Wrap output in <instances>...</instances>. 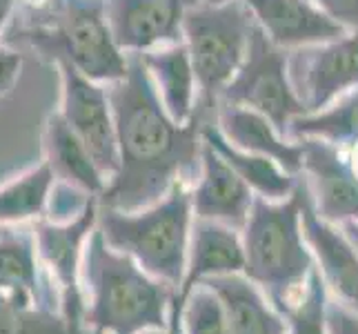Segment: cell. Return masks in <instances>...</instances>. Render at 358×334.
<instances>
[{
    "label": "cell",
    "mask_w": 358,
    "mask_h": 334,
    "mask_svg": "<svg viewBox=\"0 0 358 334\" xmlns=\"http://www.w3.org/2000/svg\"><path fill=\"white\" fill-rule=\"evenodd\" d=\"M107 94L116 125L118 169L98 203L134 212L163 199L178 181L189 183V174L201 165V130L212 120L199 109L189 123L171 118L141 54H127L125 76L109 83Z\"/></svg>",
    "instance_id": "1"
},
{
    "label": "cell",
    "mask_w": 358,
    "mask_h": 334,
    "mask_svg": "<svg viewBox=\"0 0 358 334\" xmlns=\"http://www.w3.org/2000/svg\"><path fill=\"white\" fill-rule=\"evenodd\" d=\"M80 267L90 288L85 321L98 334L167 328L171 286L150 277L131 256L112 250L98 228L85 243Z\"/></svg>",
    "instance_id": "2"
},
{
    "label": "cell",
    "mask_w": 358,
    "mask_h": 334,
    "mask_svg": "<svg viewBox=\"0 0 358 334\" xmlns=\"http://www.w3.org/2000/svg\"><path fill=\"white\" fill-rule=\"evenodd\" d=\"M305 190L307 181H296L294 192L282 201L254 196L243 225L245 277L265 288L282 312L296 303L294 294L314 270V258L301 228Z\"/></svg>",
    "instance_id": "3"
},
{
    "label": "cell",
    "mask_w": 358,
    "mask_h": 334,
    "mask_svg": "<svg viewBox=\"0 0 358 334\" xmlns=\"http://www.w3.org/2000/svg\"><path fill=\"white\" fill-rule=\"evenodd\" d=\"M192 216L189 188L178 181L163 199L134 212L98 203L96 228L112 250L131 256L150 277L178 288L187 267Z\"/></svg>",
    "instance_id": "4"
},
{
    "label": "cell",
    "mask_w": 358,
    "mask_h": 334,
    "mask_svg": "<svg viewBox=\"0 0 358 334\" xmlns=\"http://www.w3.org/2000/svg\"><path fill=\"white\" fill-rule=\"evenodd\" d=\"M14 41L27 43L43 58L69 65L101 85L116 83L127 71V54L116 45L103 11V0H69L54 16L16 29Z\"/></svg>",
    "instance_id": "5"
},
{
    "label": "cell",
    "mask_w": 358,
    "mask_h": 334,
    "mask_svg": "<svg viewBox=\"0 0 358 334\" xmlns=\"http://www.w3.org/2000/svg\"><path fill=\"white\" fill-rule=\"evenodd\" d=\"M254 18L243 0L194 3L182 18V43L194 67L199 105L209 116L216 111L218 96L238 71L250 45Z\"/></svg>",
    "instance_id": "6"
},
{
    "label": "cell",
    "mask_w": 358,
    "mask_h": 334,
    "mask_svg": "<svg viewBox=\"0 0 358 334\" xmlns=\"http://www.w3.org/2000/svg\"><path fill=\"white\" fill-rule=\"evenodd\" d=\"M218 105L254 109L269 118L282 136H287V125L294 116L305 114V107L289 81V58L285 49L271 43L256 22L250 34L247 54L234 78L220 92Z\"/></svg>",
    "instance_id": "7"
},
{
    "label": "cell",
    "mask_w": 358,
    "mask_h": 334,
    "mask_svg": "<svg viewBox=\"0 0 358 334\" xmlns=\"http://www.w3.org/2000/svg\"><path fill=\"white\" fill-rule=\"evenodd\" d=\"M63 83L60 116L87 147L96 167L109 181L118 169V145L114 111L109 103L107 85L85 78L69 65H56Z\"/></svg>",
    "instance_id": "8"
},
{
    "label": "cell",
    "mask_w": 358,
    "mask_h": 334,
    "mask_svg": "<svg viewBox=\"0 0 358 334\" xmlns=\"http://www.w3.org/2000/svg\"><path fill=\"white\" fill-rule=\"evenodd\" d=\"M96 221H98V199H94L76 218H71L67 223L36 221L31 228L36 256L52 270L60 290V299H63V314L76 328L83 312L80 261H83L85 243H87L90 234L94 232Z\"/></svg>",
    "instance_id": "9"
},
{
    "label": "cell",
    "mask_w": 358,
    "mask_h": 334,
    "mask_svg": "<svg viewBox=\"0 0 358 334\" xmlns=\"http://www.w3.org/2000/svg\"><path fill=\"white\" fill-rule=\"evenodd\" d=\"M289 63V81L307 111H318L334 98L358 88V29L336 41L296 52Z\"/></svg>",
    "instance_id": "10"
},
{
    "label": "cell",
    "mask_w": 358,
    "mask_h": 334,
    "mask_svg": "<svg viewBox=\"0 0 358 334\" xmlns=\"http://www.w3.org/2000/svg\"><path fill=\"white\" fill-rule=\"evenodd\" d=\"M199 0H103L116 45L125 54H145L182 43V18Z\"/></svg>",
    "instance_id": "11"
},
{
    "label": "cell",
    "mask_w": 358,
    "mask_h": 334,
    "mask_svg": "<svg viewBox=\"0 0 358 334\" xmlns=\"http://www.w3.org/2000/svg\"><path fill=\"white\" fill-rule=\"evenodd\" d=\"M303 172L310 174V192L316 199V214L327 223L358 221V179L352 174L348 156L327 141L305 139Z\"/></svg>",
    "instance_id": "12"
},
{
    "label": "cell",
    "mask_w": 358,
    "mask_h": 334,
    "mask_svg": "<svg viewBox=\"0 0 358 334\" xmlns=\"http://www.w3.org/2000/svg\"><path fill=\"white\" fill-rule=\"evenodd\" d=\"M254 22L280 49H303L336 41L345 32L312 0H243Z\"/></svg>",
    "instance_id": "13"
},
{
    "label": "cell",
    "mask_w": 358,
    "mask_h": 334,
    "mask_svg": "<svg viewBox=\"0 0 358 334\" xmlns=\"http://www.w3.org/2000/svg\"><path fill=\"white\" fill-rule=\"evenodd\" d=\"M301 228L305 243H310L320 265L325 283L334 290L343 305L358 312V254L348 237L334 228V223H327L316 214L310 185L303 199Z\"/></svg>",
    "instance_id": "14"
},
{
    "label": "cell",
    "mask_w": 358,
    "mask_h": 334,
    "mask_svg": "<svg viewBox=\"0 0 358 334\" xmlns=\"http://www.w3.org/2000/svg\"><path fill=\"white\" fill-rule=\"evenodd\" d=\"M189 196L196 218L218 221L234 230H243L254 201L250 185L207 143H203L201 150V176L189 190Z\"/></svg>",
    "instance_id": "15"
},
{
    "label": "cell",
    "mask_w": 358,
    "mask_h": 334,
    "mask_svg": "<svg viewBox=\"0 0 358 334\" xmlns=\"http://www.w3.org/2000/svg\"><path fill=\"white\" fill-rule=\"evenodd\" d=\"M214 114L216 127L234 147L276 160L292 176L303 172V143L282 136L263 114L238 105H216Z\"/></svg>",
    "instance_id": "16"
},
{
    "label": "cell",
    "mask_w": 358,
    "mask_h": 334,
    "mask_svg": "<svg viewBox=\"0 0 358 334\" xmlns=\"http://www.w3.org/2000/svg\"><path fill=\"white\" fill-rule=\"evenodd\" d=\"M245 254L238 232L218 221L194 218L189 230L187 267L180 283V296H187L199 281L243 272Z\"/></svg>",
    "instance_id": "17"
},
{
    "label": "cell",
    "mask_w": 358,
    "mask_h": 334,
    "mask_svg": "<svg viewBox=\"0 0 358 334\" xmlns=\"http://www.w3.org/2000/svg\"><path fill=\"white\" fill-rule=\"evenodd\" d=\"M141 58L167 114L176 123H189L196 116L199 88L185 43L152 49Z\"/></svg>",
    "instance_id": "18"
},
{
    "label": "cell",
    "mask_w": 358,
    "mask_h": 334,
    "mask_svg": "<svg viewBox=\"0 0 358 334\" xmlns=\"http://www.w3.org/2000/svg\"><path fill=\"white\" fill-rule=\"evenodd\" d=\"M43 147H45V163L52 169L56 181L69 183L73 188L101 199V194L107 188V179L96 167L87 147L73 134V130L67 125V120L60 116V111L49 114L45 123Z\"/></svg>",
    "instance_id": "19"
},
{
    "label": "cell",
    "mask_w": 358,
    "mask_h": 334,
    "mask_svg": "<svg viewBox=\"0 0 358 334\" xmlns=\"http://www.w3.org/2000/svg\"><path fill=\"white\" fill-rule=\"evenodd\" d=\"M199 283L209 286L223 301L229 334H287L282 319L267 305L256 283L238 272L209 277Z\"/></svg>",
    "instance_id": "20"
},
{
    "label": "cell",
    "mask_w": 358,
    "mask_h": 334,
    "mask_svg": "<svg viewBox=\"0 0 358 334\" xmlns=\"http://www.w3.org/2000/svg\"><path fill=\"white\" fill-rule=\"evenodd\" d=\"M201 139L236 172V174L250 185V190L263 196L267 201H282L294 192L296 181L289 172L282 169L276 160L261 154L243 152L234 147L214 123H205L201 130Z\"/></svg>",
    "instance_id": "21"
},
{
    "label": "cell",
    "mask_w": 358,
    "mask_h": 334,
    "mask_svg": "<svg viewBox=\"0 0 358 334\" xmlns=\"http://www.w3.org/2000/svg\"><path fill=\"white\" fill-rule=\"evenodd\" d=\"M31 230L0 234V292L22 305H36L41 294Z\"/></svg>",
    "instance_id": "22"
},
{
    "label": "cell",
    "mask_w": 358,
    "mask_h": 334,
    "mask_svg": "<svg viewBox=\"0 0 358 334\" xmlns=\"http://www.w3.org/2000/svg\"><path fill=\"white\" fill-rule=\"evenodd\" d=\"M287 139H318L334 145L354 143L358 139V90H350L318 111L294 116L287 125Z\"/></svg>",
    "instance_id": "23"
},
{
    "label": "cell",
    "mask_w": 358,
    "mask_h": 334,
    "mask_svg": "<svg viewBox=\"0 0 358 334\" xmlns=\"http://www.w3.org/2000/svg\"><path fill=\"white\" fill-rule=\"evenodd\" d=\"M52 185L54 174L45 160L27 174L5 183L0 188V223H24L43 216Z\"/></svg>",
    "instance_id": "24"
},
{
    "label": "cell",
    "mask_w": 358,
    "mask_h": 334,
    "mask_svg": "<svg viewBox=\"0 0 358 334\" xmlns=\"http://www.w3.org/2000/svg\"><path fill=\"white\" fill-rule=\"evenodd\" d=\"M0 334H78L65 314L49 307L22 305L0 292Z\"/></svg>",
    "instance_id": "25"
},
{
    "label": "cell",
    "mask_w": 358,
    "mask_h": 334,
    "mask_svg": "<svg viewBox=\"0 0 358 334\" xmlns=\"http://www.w3.org/2000/svg\"><path fill=\"white\" fill-rule=\"evenodd\" d=\"M182 332L185 334H229L227 314L218 294L205 286L196 283L185 296L182 303Z\"/></svg>",
    "instance_id": "26"
},
{
    "label": "cell",
    "mask_w": 358,
    "mask_h": 334,
    "mask_svg": "<svg viewBox=\"0 0 358 334\" xmlns=\"http://www.w3.org/2000/svg\"><path fill=\"white\" fill-rule=\"evenodd\" d=\"M292 323V334H325V288L320 272L314 267L307 279L303 296L289 310H285Z\"/></svg>",
    "instance_id": "27"
},
{
    "label": "cell",
    "mask_w": 358,
    "mask_h": 334,
    "mask_svg": "<svg viewBox=\"0 0 358 334\" xmlns=\"http://www.w3.org/2000/svg\"><path fill=\"white\" fill-rule=\"evenodd\" d=\"M312 3L345 32L358 29V0H312Z\"/></svg>",
    "instance_id": "28"
},
{
    "label": "cell",
    "mask_w": 358,
    "mask_h": 334,
    "mask_svg": "<svg viewBox=\"0 0 358 334\" xmlns=\"http://www.w3.org/2000/svg\"><path fill=\"white\" fill-rule=\"evenodd\" d=\"M22 56L18 49L0 43V96L7 94L20 76Z\"/></svg>",
    "instance_id": "29"
},
{
    "label": "cell",
    "mask_w": 358,
    "mask_h": 334,
    "mask_svg": "<svg viewBox=\"0 0 358 334\" xmlns=\"http://www.w3.org/2000/svg\"><path fill=\"white\" fill-rule=\"evenodd\" d=\"M325 328L329 334H358V316L345 307L329 305L325 310Z\"/></svg>",
    "instance_id": "30"
},
{
    "label": "cell",
    "mask_w": 358,
    "mask_h": 334,
    "mask_svg": "<svg viewBox=\"0 0 358 334\" xmlns=\"http://www.w3.org/2000/svg\"><path fill=\"white\" fill-rule=\"evenodd\" d=\"M182 303H185V296H180L178 292L171 296L165 334H185L182 332Z\"/></svg>",
    "instance_id": "31"
},
{
    "label": "cell",
    "mask_w": 358,
    "mask_h": 334,
    "mask_svg": "<svg viewBox=\"0 0 358 334\" xmlns=\"http://www.w3.org/2000/svg\"><path fill=\"white\" fill-rule=\"evenodd\" d=\"M16 7H18V0H0V36H3L7 22L14 16Z\"/></svg>",
    "instance_id": "32"
},
{
    "label": "cell",
    "mask_w": 358,
    "mask_h": 334,
    "mask_svg": "<svg viewBox=\"0 0 358 334\" xmlns=\"http://www.w3.org/2000/svg\"><path fill=\"white\" fill-rule=\"evenodd\" d=\"M343 234L348 237V241L352 243V247L358 254V221H345L343 223Z\"/></svg>",
    "instance_id": "33"
},
{
    "label": "cell",
    "mask_w": 358,
    "mask_h": 334,
    "mask_svg": "<svg viewBox=\"0 0 358 334\" xmlns=\"http://www.w3.org/2000/svg\"><path fill=\"white\" fill-rule=\"evenodd\" d=\"M350 152H348V165L352 169V174L358 179V139L354 143H350Z\"/></svg>",
    "instance_id": "34"
},
{
    "label": "cell",
    "mask_w": 358,
    "mask_h": 334,
    "mask_svg": "<svg viewBox=\"0 0 358 334\" xmlns=\"http://www.w3.org/2000/svg\"><path fill=\"white\" fill-rule=\"evenodd\" d=\"M141 334H165V330H143Z\"/></svg>",
    "instance_id": "35"
}]
</instances>
